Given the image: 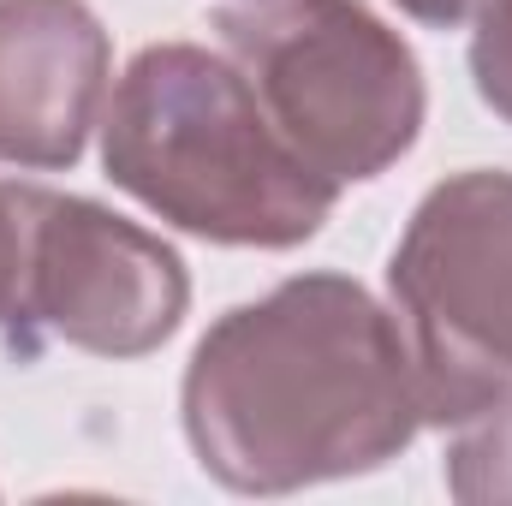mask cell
Returning a JSON list of instances; mask_svg holds the SVG:
<instances>
[{
    "label": "cell",
    "mask_w": 512,
    "mask_h": 506,
    "mask_svg": "<svg viewBox=\"0 0 512 506\" xmlns=\"http://www.w3.org/2000/svg\"><path fill=\"white\" fill-rule=\"evenodd\" d=\"M179 417L233 495L370 477L423 429L399 322L352 274H292L227 310L185 364Z\"/></svg>",
    "instance_id": "cell-1"
},
{
    "label": "cell",
    "mask_w": 512,
    "mask_h": 506,
    "mask_svg": "<svg viewBox=\"0 0 512 506\" xmlns=\"http://www.w3.org/2000/svg\"><path fill=\"white\" fill-rule=\"evenodd\" d=\"M96 131L108 179L209 245L292 251L340 203V185L274 131L251 78L197 42L131 54Z\"/></svg>",
    "instance_id": "cell-2"
},
{
    "label": "cell",
    "mask_w": 512,
    "mask_h": 506,
    "mask_svg": "<svg viewBox=\"0 0 512 506\" xmlns=\"http://www.w3.org/2000/svg\"><path fill=\"white\" fill-rule=\"evenodd\" d=\"M209 24L274 131L328 185L382 179L411 155L429 108L423 66L364 0H233Z\"/></svg>",
    "instance_id": "cell-3"
},
{
    "label": "cell",
    "mask_w": 512,
    "mask_h": 506,
    "mask_svg": "<svg viewBox=\"0 0 512 506\" xmlns=\"http://www.w3.org/2000/svg\"><path fill=\"white\" fill-rule=\"evenodd\" d=\"M423 423L453 429L512 387V173L441 179L387 256Z\"/></svg>",
    "instance_id": "cell-4"
},
{
    "label": "cell",
    "mask_w": 512,
    "mask_h": 506,
    "mask_svg": "<svg viewBox=\"0 0 512 506\" xmlns=\"http://www.w3.org/2000/svg\"><path fill=\"white\" fill-rule=\"evenodd\" d=\"M185 310L191 274L167 239L96 197L36 185L24 298L6 322V346L24 364L48 346L90 358H149L179 334Z\"/></svg>",
    "instance_id": "cell-5"
},
{
    "label": "cell",
    "mask_w": 512,
    "mask_h": 506,
    "mask_svg": "<svg viewBox=\"0 0 512 506\" xmlns=\"http://www.w3.org/2000/svg\"><path fill=\"white\" fill-rule=\"evenodd\" d=\"M114 42L84 0H0V167L66 173L102 126Z\"/></svg>",
    "instance_id": "cell-6"
},
{
    "label": "cell",
    "mask_w": 512,
    "mask_h": 506,
    "mask_svg": "<svg viewBox=\"0 0 512 506\" xmlns=\"http://www.w3.org/2000/svg\"><path fill=\"white\" fill-rule=\"evenodd\" d=\"M447 495L465 506L512 501V387L495 393L483 411L453 423L447 447Z\"/></svg>",
    "instance_id": "cell-7"
},
{
    "label": "cell",
    "mask_w": 512,
    "mask_h": 506,
    "mask_svg": "<svg viewBox=\"0 0 512 506\" xmlns=\"http://www.w3.org/2000/svg\"><path fill=\"white\" fill-rule=\"evenodd\" d=\"M471 84L483 108H495L512 126V0H483L471 30Z\"/></svg>",
    "instance_id": "cell-8"
},
{
    "label": "cell",
    "mask_w": 512,
    "mask_h": 506,
    "mask_svg": "<svg viewBox=\"0 0 512 506\" xmlns=\"http://www.w3.org/2000/svg\"><path fill=\"white\" fill-rule=\"evenodd\" d=\"M30 233H36V185L0 179V328L12 322V310H18V298H24Z\"/></svg>",
    "instance_id": "cell-9"
},
{
    "label": "cell",
    "mask_w": 512,
    "mask_h": 506,
    "mask_svg": "<svg viewBox=\"0 0 512 506\" xmlns=\"http://www.w3.org/2000/svg\"><path fill=\"white\" fill-rule=\"evenodd\" d=\"M405 18H417V24H429V30H459V24H471L477 12H483V0H393Z\"/></svg>",
    "instance_id": "cell-10"
}]
</instances>
